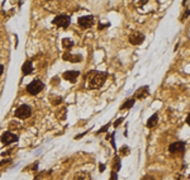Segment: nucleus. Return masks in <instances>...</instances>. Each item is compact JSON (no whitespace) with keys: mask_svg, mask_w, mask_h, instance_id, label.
<instances>
[{"mask_svg":"<svg viewBox=\"0 0 190 180\" xmlns=\"http://www.w3.org/2000/svg\"><path fill=\"white\" fill-rule=\"evenodd\" d=\"M107 79V74L100 71H90L87 74V81H89V88L90 89H98L103 86Z\"/></svg>","mask_w":190,"mask_h":180,"instance_id":"f257e3e1","label":"nucleus"},{"mask_svg":"<svg viewBox=\"0 0 190 180\" xmlns=\"http://www.w3.org/2000/svg\"><path fill=\"white\" fill-rule=\"evenodd\" d=\"M43 88H44L43 81L39 80V79H36V80L31 81V83L27 85V91L31 94V95H37L38 93L42 91V89Z\"/></svg>","mask_w":190,"mask_h":180,"instance_id":"f03ea898","label":"nucleus"},{"mask_svg":"<svg viewBox=\"0 0 190 180\" xmlns=\"http://www.w3.org/2000/svg\"><path fill=\"white\" fill-rule=\"evenodd\" d=\"M31 114H32V108L27 104L18 107V109L15 110V117H18L20 119H27L31 117Z\"/></svg>","mask_w":190,"mask_h":180,"instance_id":"7ed1b4c3","label":"nucleus"},{"mask_svg":"<svg viewBox=\"0 0 190 180\" xmlns=\"http://www.w3.org/2000/svg\"><path fill=\"white\" fill-rule=\"evenodd\" d=\"M70 23H71V19L69 15H57L53 19V24L60 28H67L70 25Z\"/></svg>","mask_w":190,"mask_h":180,"instance_id":"20e7f679","label":"nucleus"},{"mask_svg":"<svg viewBox=\"0 0 190 180\" xmlns=\"http://www.w3.org/2000/svg\"><path fill=\"white\" fill-rule=\"evenodd\" d=\"M94 22H95V18L92 15H86V17H80L79 20H77V23L80 27H82V28H91L92 25H94Z\"/></svg>","mask_w":190,"mask_h":180,"instance_id":"39448f33","label":"nucleus"},{"mask_svg":"<svg viewBox=\"0 0 190 180\" xmlns=\"http://www.w3.org/2000/svg\"><path fill=\"white\" fill-rule=\"evenodd\" d=\"M0 141H1L3 145H10V143H14L18 141V136L15 133H13V132H5V133L1 136Z\"/></svg>","mask_w":190,"mask_h":180,"instance_id":"423d86ee","label":"nucleus"},{"mask_svg":"<svg viewBox=\"0 0 190 180\" xmlns=\"http://www.w3.org/2000/svg\"><path fill=\"white\" fill-rule=\"evenodd\" d=\"M143 41H145V36H143L141 32H133V33L129 36V43L133 45V46L141 45Z\"/></svg>","mask_w":190,"mask_h":180,"instance_id":"0eeeda50","label":"nucleus"},{"mask_svg":"<svg viewBox=\"0 0 190 180\" xmlns=\"http://www.w3.org/2000/svg\"><path fill=\"white\" fill-rule=\"evenodd\" d=\"M185 150V143L181 142V141H176V142L171 143L170 147H168V151L171 153H177V152H181Z\"/></svg>","mask_w":190,"mask_h":180,"instance_id":"6e6552de","label":"nucleus"},{"mask_svg":"<svg viewBox=\"0 0 190 180\" xmlns=\"http://www.w3.org/2000/svg\"><path fill=\"white\" fill-rule=\"evenodd\" d=\"M79 71H66L63 74V79L70 81V83H76V80L79 78Z\"/></svg>","mask_w":190,"mask_h":180,"instance_id":"1a4fd4ad","label":"nucleus"},{"mask_svg":"<svg viewBox=\"0 0 190 180\" xmlns=\"http://www.w3.org/2000/svg\"><path fill=\"white\" fill-rule=\"evenodd\" d=\"M62 58L65 61H70V62H80L82 60L81 55H71V53H63Z\"/></svg>","mask_w":190,"mask_h":180,"instance_id":"9d476101","label":"nucleus"},{"mask_svg":"<svg viewBox=\"0 0 190 180\" xmlns=\"http://www.w3.org/2000/svg\"><path fill=\"white\" fill-rule=\"evenodd\" d=\"M148 95V86H142L137 90L136 93V99H143L145 96Z\"/></svg>","mask_w":190,"mask_h":180,"instance_id":"9b49d317","label":"nucleus"},{"mask_svg":"<svg viewBox=\"0 0 190 180\" xmlns=\"http://www.w3.org/2000/svg\"><path fill=\"white\" fill-rule=\"evenodd\" d=\"M22 72H23V75H29L33 72V65H32L31 61L24 62V65L22 67Z\"/></svg>","mask_w":190,"mask_h":180,"instance_id":"f8f14e48","label":"nucleus"},{"mask_svg":"<svg viewBox=\"0 0 190 180\" xmlns=\"http://www.w3.org/2000/svg\"><path fill=\"white\" fill-rule=\"evenodd\" d=\"M157 121H158V117H157V114H153V115H151L150 119L147 121V127L148 128H153L156 124H157Z\"/></svg>","mask_w":190,"mask_h":180,"instance_id":"ddd939ff","label":"nucleus"},{"mask_svg":"<svg viewBox=\"0 0 190 180\" xmlns=\"http://www.w3.org/2000/svg\"><path fill=\"white\" fill-rule=\"evenodd\" d=\"M74 180H91V178L87 173H77L74 176Z\"/></svg>","mask_w":190,"mask_h":180,"instance_id":"4468645a","label":"nucleus"},{"mask_svg":"<svg viewBox=\"0 0 190 180\" xmlns=\"http://www.w3.org/2000/svg\"><path fill=\"white\" fill-rule=\"evenodd\" d=\"M62 46H63V48L70 50L71 47L74 46V41L71 40V38H63L62 40Z\"/></svg>","mask_w":190,"mask_h":180,"instance_id":"2eb2a0df","label":"nucleus"},{"mask_svg":"<svg viewBox=\"0 0 190 180\" xmlns=\"http://www.w3.org/2000/svg\"><path fill=\"white\" fill-rule=\"evenodd\" d=\"M49 102L53 105H60L62 104V96H56V95H51L49 96Z\"/></svg>","mask_w":190,"mask_h":180,"instance_id":"dca6fc26","label":"nucleus"},{"mask_svg":"<svg viewBox=\"0 0 190 180\" xmlns=\"http://www.w3.org/2000/svg\"><path fill=\"white\" fill-rule=\"evenodd\" d=\"M66 112H67V109H66V108H61V109H58L57 112H56V117H57V119H60V121H62V119H65V117H66Z\"/></svg>","mask_w":190,"mask_h":180,"instance_id":"f3484780","label":"nucleus"},{"mask_svg":"<svg viewBox=\"0 0 190 180\" xmlns=\"http://www.w3.org/2000/svg\"><path fill=\"white\" fill-rule=\"evenodd\" d=\"M133 104H134V99H129L120 107V109H129V108H132L133 107Z\"/></svg>","mask_w":190,"mask_h":180,"instance_id":"a211bd4d","label":"nucleus"},{"mask_svg":"<svg viewBox=\"0 0 190 180\" xmlns=\"http://www.w3.org/2000/svg\"><path fill=\"white\" fill-rule=\"evenodd\" d=\"M119 169H120V160L117 157L115 160H114V162H113V170L117 173V171L119 170Z\"/></svg>","mask_w":190,"mask_h":180,"instance_id":"6ab92c4d","label":"nucleus"},{"mask_svg":"<svg viewBox=\"0 0 190 180\" xmlns=\"http://www.w3.org/2000/svg\"><path fill=\"white\" fill-rule=\"evenodd\" d=\"M122 122H123V118H119V119H118V121H117L115 123H114V127H117V126H119V124H120Z\"/></svg>","mask_w":190,"mask_h":180,"instance_id":"aec40b11","label":"nucleus"},{"mask_svg":"<svg viewBox=\"0 0 190 180\" xmlns=\"http://www.w3.org/2000/svg\"><path fill=\"white\" fill-rule=\"evenodd\" d=\"M108 127H109V124H105V126L99 131V133H101V132H104V131H107V128H108Z\"/></svg>","mask_w":190,"mask_h":180,"instance_id":"412c9836","label":"nucleus"},{"mask_svg":"<svg viewBox=\"0 0 190 180\" xmlns=\"http://www.w3.org/2000/svg\"><path fill=\"white\" fill-rule=\"evenodd\" d=\"M110 180H117V173H112V178H110Z\"/></svg>","mask_w":190,"mask_h":180,"instance_id":"4be33fe9","label":"nucleus"},{"mask_svg":"<svg viewBox=\"0 0 190 180\" xmlns=\"http://www.w3.org/2000/svg\"><path fill=\"white\" fill-rule=\"evenodd\" d=\"M58 81H60V80H58V78H54V79H52L51 83H52V85H53V84H58Z\"/></svg>","mask_w":190,"mask_h":180,"instance_id":"5701e85b","label":"nucleus"},{"mask_svg":"<svg viewBox=\"0 0 190 180\" xmlns=\"http://www.w3.org/2000/svg\"><path fill=\"white\" fill-rule=\"evenodd\" d=\"M3 72H4V66L0 65V75H3Z\"/></svg>","mask_w":190,"mask_h":180,"instance_id":"b1692460","label":"nucleus"},{"mask_svg":"<svg viewBox=\"0 0 190 180\" xmlns=\"http://www.w3.org/2000/svg\"><path fill=\"white\" fill-rule=\"evenodd\" d=\"M104 169H105V166H103V165L100 164V171H104Z\"/></svg>","mask_w":190,"mask_h":180,"instance_id":"393cba45","label":"nucleus"}]
</instances>
